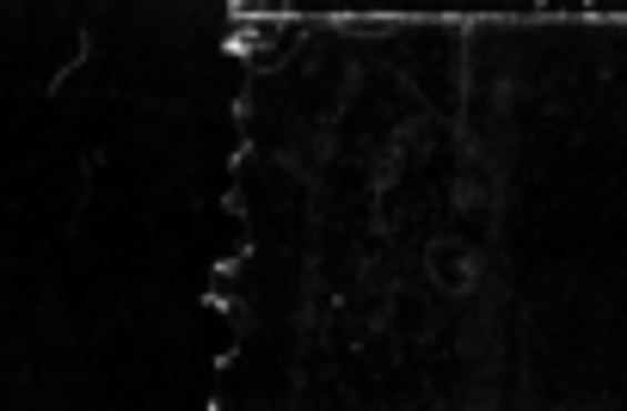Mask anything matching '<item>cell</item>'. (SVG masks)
I'll return each mask as SVG.
<instances>
[]
</instances>
